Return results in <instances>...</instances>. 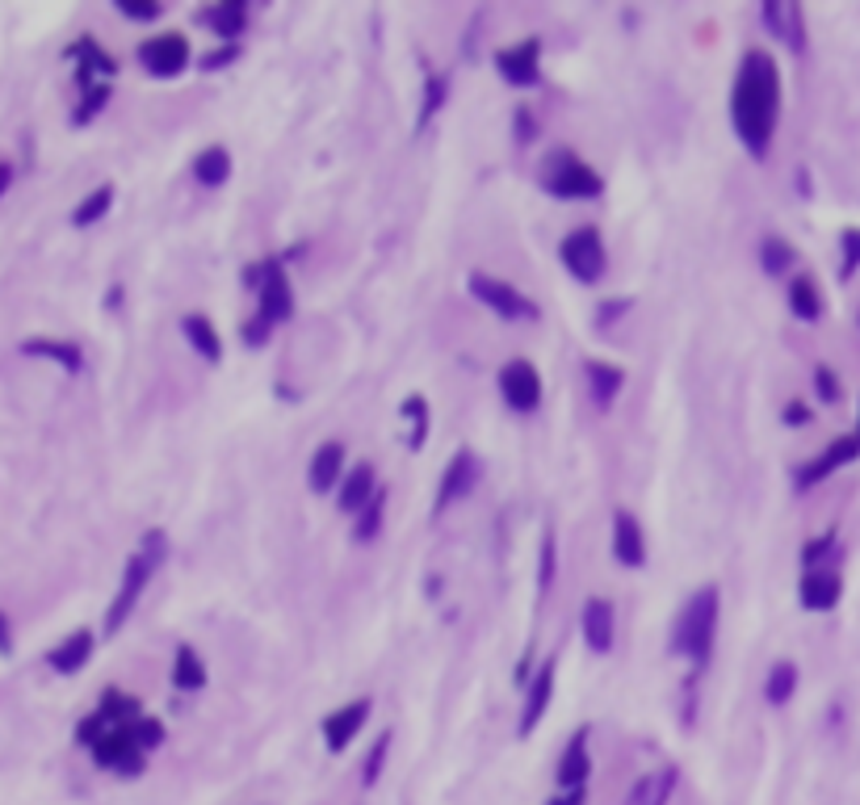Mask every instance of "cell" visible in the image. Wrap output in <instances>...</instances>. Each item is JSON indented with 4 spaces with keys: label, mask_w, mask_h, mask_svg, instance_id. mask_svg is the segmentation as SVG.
Segmentation results:
<instances>
[{
    "label": "cell",
    "mask_w": 860,
    "mask_h": 805,
    "mask_svg": "<svg viewBox=\"0 0 860 805\" xmlns=\"http://www.w3.org/2000/svg\"><path fill=\"white\" fill-rule=\"evenodd\" d=\"M671 789H676V768H659V772H646L643 781H634L622 805H668Z\"/></svg>",
    "instance_id": "cb8c5ba5"
},
{
    "label": "cell",
    "mask_w": 860,
    "mask_h": 805,
    "mask_svg": "<svg viewBox=\"0 0 860 805\" xmlns=\"http://www.w3.org/2000/svg\"><path fill=\"white\" fill-rule=\"evenodd\" d=\"M197 22L211 25L218 38H236V34H244V25H248V4L244 0H218V4L197 13Z\"/></svg>",
    "instance_id": "484cf974"
},
{
    "label": "cell",
    "mask_w": 860,
    "mask_h": 805,
    "mask_svg": "<svg viewBox=\"0 0 860 805\" xmlns=\"http://www.w3.org/2000/svg\"><path fill=\"white\" fill-rule=\"evenodd\" d=\"M554 567H558V542H554V529L542 533V570H538V588L550 592V583H554Z\"/></svg>",
    "instance_id": "f35d334b"
},
{
    "label": "cell",
    "mask_w": 860,
    "mask_h": 805,
    "mask_svg": "<svg viewBox=\"0 0 860 805\" xmlns=\"http://www.w3.org/2000/svg\"><path fill=\"white\" fill-rule=\"evenodd\" d=\"M760 264H765L768 277H785L789 269L797 264V252H793V243L781 236H768L765 243H760Z\"/></svg>",
    "instance_id": "4dcf8cb0"
},
{
    "label": "cell",
    "mask_w": 860,
    "mask_h": 805,
    "mask_svg": "<svg viewBox=\"0 0 860 805\" xmlns=\"http://www.w3.org/2000/svg\"><path fill=\"white\" fill-rule=\"evenodd\" d=\"M622 365H613V361H588V395L597 402L600 411H609L613 399L622 395Z\"/></svg>",
    "instance_id": "603a6c76"
},
{
    "label": "cell",
    "mask_w": 860,
    "mask_h": 805,
    "mask_svg": "<svg viewBox=\"0 0 860 805\" xmlns=\"http://www.w3.org/2000/svg\"><path fill=\"white\" fill-rule=\"evenodd\" d=\"M378 491H383V487H378V478H374V466L361 462V466H353V470L344 474V483H340V512L358 517L361 508L378 496Z\"/></svg>",
    "instance_id": "44dd1931"
},
{
    "label": "cell",
    "mask_w": 860,
    "mask_h": 805,
    "mask_svg": "<svg viewBox=\"0 0 860 805\" xmlns=\"http://www.w3.org/2000/svg\"><path fill=\"white\" fill-rule=\"evenodd\" d=\"M445 93H450V76H441V71H437V76H429V80H425V105H420V122H416L420 131H425L432 114L445 105Z\"/></svg>",
    "instance_id": "d590c367"
},
{
    "label": "cell",
    "mask_w": 860,
    "mask_h": 805,
    "mask_svg": "<svg viewBox=\"0 0 860 805\" xmlns=\"http://www.w3.org/2000/svg\"><path fill=\"white\" fill-rule=\"evenodd\" d=\"M172 684L193 692V688L206 684V664L197 659L193 646H177V664H172Z\"/></svg>",
    "instance_id": "1f68e13d"
},
{
    "label": "cell",
    "mask_w": 860,
    "mask_h": 805,
    "mask_svg": "<svg viewBox=\"0 0 860 805\" xmlns=\"http://www.w3.org/2000/svg\"><path fill=\"white\" fill-rule=\"evenodd\" d=\"M478 483V457L471 450H457L450 457V466L441 474V487H437V503H432V517H441L445 508H454L457 499H466L475 491Z\"/></svg>",
    "instance_id": "9c48e42d"
},
{
    "label": "cell",
    "mask_w": 860,
    "mask_h": 805,
    "mask_svg": "<svg viewBox=\"0 0 860 805\" xmlns=\"http://www.w3.org/2000/svg\"><path fill=\"white\" fill-rule=\"evenodd\" d=\"M839 252H844V257H839V277L848 282V277L860 269V227H848V231L839 236Z\"/></svg>",
    "instance_id": "74e56055"
},
{
    "label": "cell",
    "mask_w": 860,
    "mask_h": 805,
    "mask_svg": "<svg viewBox=\"0 0 860 805\" xmlns=\"http://www.w3.org/2000/svg\"><path fill=\"white\" fill-rule=\"evenodd\" d=\"M165 554H168V537H165V533H160V529L144 533L139 549L126 558L122 588H118V596H114V604H110V613H105V634H118L122 625H126V616L135 613V604H139L144 588L151 583V575L165 567Z\"/></svg>",
    "instance_id": "3957f363"
},
{
    "label": "cell",
    "mask_w": 860,
    "mask_h": 805,
    "mask_svg": "<svg viewBox=\"0 0 860 805\" xmlns=\"http://www.w3.org/2000/svg\"><path fill=\"white\" fill-rule=\"evenodd\" d=\"M190 59H193L190 38L177 34V30L151 34L144 47H139V64H144L151 76H181V71L190 68Z\"/></svg>",
    "instance_id": "52a82bcc"
},
{
    "label": "cell",
    "mask_w": 860,
    "mask_h": 805,
    "mask_svg": "<svg viewBox=\"0 0 860 805\" xmlns=\"http://www.w3.org/2000/svg\"><path fill=\"white\" fill-rule=\"evenodd\" d=\"M399 411H404L407 424H411V450H420V445H425V436H429V402L420 399V395H411Z\"/></svg>",
    "instance_id": "8d00e7d4"
},
{
    "label": "cell",
    "mask_w": 860,
    "mask_h": 805,
    "mask_svg": "<svg viewBox=\"0 0 860 805\" xmlns=\"http://www.w3.org/2000/svg\"><path fill=\"white\" fill-rule=\"evenodd\" d=\"M558 257H563V264H567V273H572L575 282L584 285L600 282L604 277V264H609L604 239H600L597 227H575V231H567L563 243H558Z\"/></svg>",
    "instance_id": "5b68a950"
},
{
    "label": "cell",
    "mask_w": 860,
    "mask_h": 805,
    "mask_svg": "<svg viewBox=\"0 0 860 805\" xmlns=\"http://www.w3.org/2000/svg\"><path fill=\"white\" fill-rule=\"evenodd\" d=\"M89 655H93V630H76V634H68V638L50 650L47 664L55 667L59 676H76L80 667L89 664Z\"/></svg>",
    "instance_id": "7402d4cb"
},
{
    "label": "cell",
    "mask_w": 860,
    "mask_h": 805,
    "mask_svg": "<svg viewBox=\"0 0 860 805\" xmlns=\"http://www.w3.org/2000/svg\"><path fill=\"white\" fill-rule=\"evenodd\" d=\"M613 558L630 570H638L646 563L643 524L634 521V512H625V508H618V517H613Z\"/></svg>",
    "instance_id": "2e32d148"
},
{
    "label": "cell",
    "mask_w": 860,
    "mask_h": 805,
    "mask_svg": "<svg viewBox=\"0 0 860 805\" xmlns=\"http://www.w3.org/2000/svg\"><path fill=\"white\" fill-rule=\"evenodd\" d=\"M613 630H618V613H613V604L604 600V596H592L588 604H584V642L604 655V650H613Z\"/></svg>",
    "instance_id": "ffe728a7"
},
{
    "label": "cell",
    "mask_w": 860,
    "mask_h": 805,
    "mask_svg": "<svg viewBox=\"0 0 860 805\" xmlns=\"http://www.w3.org/2000/svg\"><path fill=\"white\" fill-rule=\"evenodd\" d=\"M542 190L550 197H563V202H588V197H600L604 185H600V177L575 151L554 147L546 160H542Z\"/></svg>",
    "instance_id": "277c9868"
},
{
    "label": "cell",
    "mask_w": 860,
    "mask_h": 805,
    "mask_svg": "<svg viewBox=\"0 0 860 805\" xmlns=\"http://www.w3.org/2000/svg\"><path fill=\"white\" fill-rule=\"evenodd\" d=\"M114 206V185H101V190H93L80 206L72 211V223L76 227H93L97 218H105V211Z\"/></svg>",
    "instance_id": "836d02e7"
},
{
    "label": "cell",
    "mask_w": 860,
    "mask_h": 805,
    "mask_svg": "<svg viewBox=\"0 0 860 805\" xmlns=\"http://www.w3.org/2000/svg\"><path fill=\"white\" fill-rule=\"evenodd\" d=\"M386 751H391V735H378V738H374V751H370V756H365V763H361V784H374L378 776H383Z\"/></svg>",
    "instance_id": "ab89813d"
},
{
    "label": "cell",
    "mask_w": 860,
    "mask_h": 805,
    "mask_svg": "<svg viewBox=\"0 0 860 805\" xmlns=\"http://www.w3.org/2000/svg\"><path fill=\"white\" fill-rule=\"evenodd\" d=\"M789 310L797 315V319H806V324H814L818 315H823V290L814 285V277H793L789 282Z\"/></svg>",
    "instance_id": "f1b7e54d"
},
{
    "label": "cell",
    "mask_w": 860,
    "mask_h": 805,
    "mask_svg": "<svg viewBox=\"0 0 860 805\" xmlns=\"http://www.w3.org/2000/svg\"><path fill=\"white\" fill-rule=\"evenodd\" d=\"M588 772H592V756H588V726H579L567 742V751L558 759V789L572 793V789H584L588 784Z\"/></svg>",
    "instance_id": "ac0fdd59"
},
{
    "label": "cell",
    "mask_w": 860,
    "mask_h": 805,
    "mask_svg": "<svg viewBox=\"0 0 860 805\" xmlns=\"http://www.w3.org/2000/svg\"><path fill=\"white\" fill-rule=\"evenodd\" d=\"M13 650V642H9V616L0 613V655H9Z\"/></svg>",
    "instance_id": "7dc6e473"
},
{
    "label": "cell",
    "mask_w": 860,
    "mask_h": 805,
    "mask_svg": "<svg viewBox=\"0 0 860 805\" xmlns=\"http://www.w3.org/2000/svg\"><path fill=\"white\" fill-rule=\"evenodd\" d=\"M9 185H13V165H4V160H0V197L9 193Z\"/></svg>",
    "instance_id": "c3c4849f"
},
{
    "label": "cell",
    "mask_w": 860,
    "mask_h": 805,
    "mask_svg": "<svg viewBox=\"0 0 860 805\" xmlns=\"http://www.w3.org/2000/svg\"><path fill=\"white\" fill-rule=\"evenodd\" d=\"M814 386H818V399L823 402L839 399V378L831 374V365H818V370H814Z\"/></svg>",
    "instance_id": "7bdbcfd3"
},
{
    "label": "cell",
    "mask_w": 860,
    "mask_h": 805,
    "mask_svg": "<svg viewBox=\"0 0 860 805\" xmlns=\"http://www.w3.org/2000/svg\"><path fill=\"white\" fill-rule=\"evenodd\" d=\"M264 324H286L294 315V290H290V277L282 261H269L261 273V307H257Z\"/></svg>",
    "instance_id": "8fae6325"
},
{
    "label": "cell",
    "mask_w": 860,
    "mask_h": 805,
    "mask_svg": "<svg viewBox=\"0 0 860 805\" xmlns=\"http://www.w3.org/2000/svg\"><path fill=\"white\" fill-rule=\"evenodd\" d=\"M236 55H239V47H236V43H231V47H223V50H215V55H206V59H202V68H206V71H215V68H223V64H231Z\"/></svg>",
    "instance_id": "f6af8a7d"
},
{
    "label": "cell",
    "mask_w": 860,
    "mask_h": 805,
    "mask_svg": "<svg viewBox=\"0 0 860 805\" xmlns=\"http://www.w3.org/2000/svg\"><path fill=\"white\" fill-rule=\"evenodd\" d=\"M839 592H844V583H839V570L827 563V567H811L802 575V583H797V596H802V604L811 609V613H827V609H836Z\"/></svg>",
    "instance_id": "5bb4252c"
},
{
    "label": "cell",
    "mask_w": 860,
    "mask_h": 805,
    "mask_svg": "<svg viewBox=\"0 0 860 805\" xmlns=\"http://www.w3.org/2000/svg\"><path fill=\"white\" fill-rule=\"evenodd\" d=\"M193 177H197V185L218 190V185L231 177V156H227V147H206V151H197V160H193Z\"/></svg>",
    "instance_id": "83f0119b"
},
{
    "label": "cell",
    "mask_w": 860,
    "mask_h": 805,
    "mask_svg": "<svg viewBox=\"0 0 860 805\" xmlns=\"http://www.w3.org/2000/svg\"><path fill=\"white\" fill-rule=\"evenodd\" d=\"M72 55L80 59V84H84V93H89V89H97L93 76H114V59L97 47L93 38H80V43L72 47Z\"/></svg>",
    "instance_id": "f546056e"
},
{
    "label": "cell",
    "mask_w": 860,
    "mask_h": 805,
    "mask_svg": "<svg viewBox=\"0 0 860 805\" xmlns=\"http://www.w3.org/2000/svg\"><path fill=\"white\" fill-rule=\"evenodd\" d=\"M777 118H781V68L768 50L751 47L743 55L735 89H731V122H735L739 143L756 160L768 156Z\"/></svg>",
    "instance_id": "6da1fadb"
},
{
    "label": "cell",
    "mask_w": 860,
    "mask_h": 805,
    "mask_svg": "<svg viewBox=\"0 0 860 805\" xmlns=\"http://www.w3.org/2000/svg\"><path fill=\"white\" fill-rule=\"evenodd\" d=\"M500 395L503 402L512 407V411H538V402H542V374H538V365L525 361V356H517V361H508L500 370Z\"/></svg>",
    "instance_id": "ba28073f"
},
{
    "label": "cell",
    "mask_w": 860,
    "mask_h": 805,
    "mask_svg": "<svg viewBox=\"0 0 860 805\" xmlns=\"http://www.w3.org/2000/svg\"><path fill=\"white\" fill-rule=\"evenodd\" d=\"M135 738H139V747H144V751H156V747H160V742H165V726H160V722H156V717H139V722H135Z\"/></svg>",
    "instance_id": "b9f144b4"
},
{
    "label": "cell",
    "mask_w": 860,
    "mask_h": 805,
    "mask_svg": "<svg viewBox=\"0 0 860 805\" xmlns=\"http://www.w3.org/2000/svg\"><path fill=\"white\" fill-rule=\"evenodd\" d=\"M785 420L789 424H806V420H811V411H806V407H789Z\"/></svg>",
    "instance_id": "681fc988"
},
{
    "label": "cell",
    "mask_w": 860,
    "mask_h": 805,
    "mask_svg": "<svg viewBox=\"0 0 860 805\" xmlns=\"http://www.w3.org/2000/svg\"><path fill=\"white\" fill-rule=\"evenodd\" d=\"M181 332H185V340L193 344V353L202 356L206 365H218V361H223V340H218L215 324H211L206 315H185V319H181Z\"/></svg>",
    "instance_id": "d4e9b609"
},
{
    "label": "cell",
    "mask_w": 860,
    "mask_h": 805,
    "mask_svg": "<svg viewBox=\"0 0 860 805\" xmlns=\"http://www.w3.org/2000/svg\"><path fill=\"white\" fill-rule=\"evenodd\" d=\"M550 805H584V789H572V793H558Z\"/></svg>",
    "instance_id": "bcb514c9"
},
{
    "label": "cell",
    "mask_w": 860,
    "mask_h": 805,
    "mask_svg": "<svg viewBox=\"0 0 860 805\" xmlns=\"http://www.w3.org/2000/svg\"><path fill=\"white\" fill-rule=\"evenodd\" d=\"M554 667H558V659L550 655L546 664L533 671V684H529L525 710H521V722H517V735H521V738L533 735V726L546 717V705H550V696H554Z\"/></svg>",
    "instance_id": "9a60e30c"
},
{
    "label": "cell",
    "mask_w": 860,
    "mask_h": 805,
    "mask_svg": "<svg viewBox=\"0 0 860 805\" xmlns=\"http://www.w3.org/2000/svg\"><path fill=\"white\" fill-rule=\"evenodd\" d=\"M383 517H386V491H378V496L370 499L365 508L358 512V542H374L378 537V529H383Z\"/></svg>",
    "instance_id": "e575fe53"
},
{
    "label": "cell",
    "mask_w": 860,
    "mask_h": 805,
    "mask_svg": "<svg viewBox=\"0 0 860 805\" xmlns=\"http://www.w3.org/2000/svg\"><path fill=\"white\" fill-rule=\"evenodd\" d=\"M105 101H110V89H105V84L89 89V93H84V110L76 114V122H89L93 114H101V105H105Z\"/></svg>",
    "instance_id": "ee69618b"
},
{
    "label": "cell",
    "mask_w": 860,
    "mask_h": 805,
    "mask_svg": "<svg viewBox=\"0 0 860 805\" xmlns=\"http://www.w3.org/2000/svg\"><path fill=\"white\" fill-rule=\"evenodd\" d=\"M344 445L340 441H324L312 457V470H307V483H312L315 496H328L336 483H344Z\"/></svg>",
    "instance_id": "d6986e66"
},
{
    "label": "cell",
    "mask_w": 860,
    "mask_h": 805,
    "mask_svg": "<svg viewBox=\"0 0 860 805\" xmlns=\"http://www.w3.org/2000/svg\"><path fill=\"white\" fill-rule=\"evenodd\" d=\"M22 353L30 356H47V361H59L68 374H80L84 370V353H80V344H72V340H25Z\"/></svg>",
    "instance_id": "4316f807"
},
{
    "label": "cell",
    "mask_w": 860,
    "mask_h": 805,
    "mask_svg": "<svg viewBox=\"0 0 860 805\" xmlns=\"http://www.w3.org/2000/svg\"><path fill=\"white\" fill-rule=\"evenodd\" d=\"M717 613H722V592H717V583L697 588V592L684 600V609L676 613V621H671V634H668L671 655L689 659L697 671L710 664L714 638H717Z\"/></svg>",
    "instance_id": "7a4b0ae2"
},
{
    "label": "cell",
    "mask_w": 860,
    "mask_h": 805,
    "mask_svg": "<svg viewBox=\"0 0 860 805\" xmlns=\"http://www.w3.org/2000/svg\"><path fill=\"white\" fill-rule=\"evenodd\" d=\"M365 717H370V701H349L344 710L328 713L324 717V742H328V751H344L361 735Z\"/></svg>",
    "instance_id": "e0dca14e"
},
{
    "label": "cell",
    "mask_w": 860,
    "mask_h": 805,
    "mask_svg": "<svg viewBox=\"0 0 860 805\" xmlns=\"http://www.w3.org/2000/svg\"><path fill=\"white\" fill-rule=\"evenodd\" d=\"M793 688H797V667L781 659V664L768 667V680H765V696L768 705H789V696H793Z\"/></svg>",
    "instance_id": "d6a6232c"
},
{
    "label": "cell",
    "mask_w": 860,
    "mask_h": 805,
    "mask_svg": "<svg viewBox=\"0 0 860 805\" xmlns=\"http://www.w3.org/2000/svg\"><path fill=\"white\" fill-rule=\"evenodd\" d=\"M760 18H765L768 34H777L789 50L806 47V18H802V4H793V0H768L765 9H760Z\"/></svg>",
    "instance_id": "4fadbf2b"
},
{
    "label": "cell",
    "mask_w": 860,
    "mask_h": 805,
    "mask_svg": "<svg viewBox=\"0 0 860 805\" xmlns=\"http://www.w3.org/2000/svg\"><path fill=\"white\" fill-rule=\"evenodd\" d=\"M852 457H860V424H857V432H844V436H836V441L818 453L814 462H806V466L797 470V487L806 491V487H814V483H823L827 474H836L839 466H848Z\"/></svg>",
    "instance_id": "7c38bea8"
},
{
    "label": "cell",
    "mask_w": 860,
    "mask_h": 805,
    "mask_svg": "<svg viewBox=\"0 0 860 805\" xmlns=\"http://www.w3.org/2000/svg\"><path fill=\"white\" fill-rule=\"evenodd\" d=\"M118 13L131 18V22H156L165 13V4H156V0H118Z\"/></svg>",
    "instance_id": "60d3db41"
},
{
    "label": "cell",
    "mask_w": 860,
    "mask_h": 805,
    "mask_svg": "<svg viewBox=\"0 0 860 805\" xmlns=\"http://www.w3.org/2000/svg\"><path fill=\"white\" fill-rule=\"evenodd\" d=\"M538 64H542V38H521V43H512V47H503L496 55V68L500 76L512 84V89H529V84H538Z\"/></svg>",
    "instance_id": "30bf717a"
},
{
    "label": "cell",
    "mask_w": 860,
    "mask_h": 805,
    "mask_svg": "<svg viewBox=\"0 0 860 805\" xmlns=\"http://www.w3.org/2000/svg\"><path fill=\"white\" fill-rule=\"evenodd\" d=\"M471 294L487 310H496L500 319H538V307L533 298H525L517 285L500 282V277H487V273H471Z\"/></svg>",
    "instance_id": "8992f818"
}]
</instances>
